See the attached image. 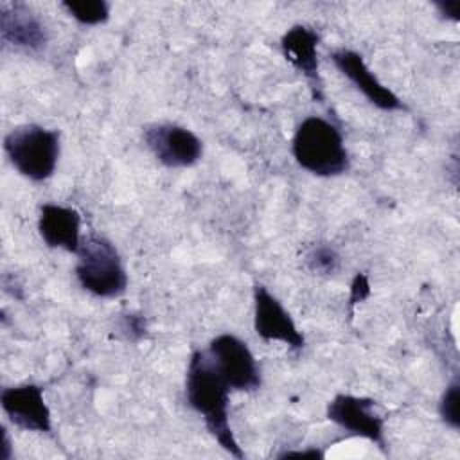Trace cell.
Instances as JSON below:
<instances>
[{"instance_id":"obj_1","label":"cell","mask_w":460,"mask_h":460,"mask_svg":"<svg viewBox=\"0 0 460 460\" xmlns=\"http://www.w3.org/2000/svg\"><path fill=\"white\" fill-rule=\"evenodd\" d=\"M185 395L189 406L201 415L210 435L235 458H244L239 442L228 422L230 386L216 370L208 352L194 350L185 377Z\"/></svg>"},{"instance_id":"obj_2","label":"cell","mask_w":460,"mask_h":460,"mask_svg":"<svg viewBox=\"0 0 460 460\" xmlns=\"http://www.w3.org/2000/svg\"><path fill=\"white\" fill-rule=\"evenodd\" d=\"M291 153L302 169L322 178L345 174L350 167L341 131L332 122L316 115L305 117L298 124Z\"/></svg>"},{"instance_id":"obj_3","label":"cell","mask_w":460,"mask_h":460,"mask_svg":"<svg viewBox=\"0 0 460 460\" xmlns=\"http://www.w3.org/2000/svg\"><path fill=\"white\" fill-rule=\"evenodd\" d=\"M75 277L81 288L93 296L117 298L128 288V273L111 241L102 235H86L77 250Z\"/></svg>"},{"instance_id":"obj_4","label":"cell","mask_w":460,"mask_h":460,"mask_svg":"<svg viewBox=\"0 0 460 460\" xmlns=\"http://www.w3.org/2000/svg\"><path fill=\"white\" fill-rule=\"evenodd\" d=\"M4 151L11 165L32 181L49 180L58 165L59 131L40 124H22L4 137Z\"/></svg>"},{"instance_id":"obj_5","label":"cell","mask_w":460,"mask_h":460,"mask_svg":"<svg viewBox=\"0 0 460 460\" xmlns=\"http://www.w3.org/2000/svg\"><path fill=\"white\" fill-rule=\"evenodd\" d=\"M207 352L230 390L255 392L261 388V368L246 341L225 332L210 341Z\"/></svg>"},{"instance_id":"obj_6","label":"cell","mask_w":460,"mask_h":460,"mask_svg":"<svg viewBox=\"0 0 460 460\" xmlns=\"http://www.w3.org/2000/svg\"><path fill=\"white\" fill-rule=\"evenodd\" d=\"M327 419L354 437H361L386 449L385 420L376 410V401L350 394H338L327 404Z\"/></svg>"},{"instance_id":"obj_7","label":"cell","mask_w":460,"mask_h":460,"mask_svg":"<svg viewBox=\"0 0 460 460\" xmlns=\"http://www.w3.org/2000/svg\"><path fill=\"white\" fill-rule=\"evenodd\" d=\"M144 142L153 156L165 167H192L203 155L201 140L178 124H151L144 129Z\"/></svg>"},{"instance_id":"obj_8","label":"cell","mask_w":460,"mask_h":460,"mask_svg":"<svg viewBox=\"0 0 460 460\" xmlns=\"http://www.w3.org/2000/svg\"><path fill=\"white\" fill-rule=\"evenodd\" d=\"M253 329L266 341H280L293 350H302L305 340L275 295L266 286H253Z\"/></svg>"},{"instance_id":"obj_9","label":"cell","mask_w":460,"mask_h":460,"mask_svg":"<svg viewBox=\"0 0 460 460\" xmlns=\"http://www.w3.org/2000/svg\"><path fill=\"white\" fill-rule=\"evenodd\" d=\"M0 404L9 420L25 429L38 433L52 431L50 410L45 402L43 390L38 385L7 386L0 394Z\"/></svg>"},{"instance_id":"obj_10","label":"cell","mask_w":460,"mask_h":460,"mask_svg":"<svg viewBox=\"0 0 460 460\" xmlns=\"http://www.w3.org/2000/svg\"><path fill=\"white\" fill-rule=\"evenodd\" d=\"M331 59L338 72L345 75L367 97L370 104L383 111L404 110L402 101L376 77V74L368 68L361 54L350 49H336L332 50Z\"/></svg>"},{"instance_id":"obj_11","label":"cell","mask_w":460,"mask_h":460,"mask_svg":"<svg viewBox=\"0 0 460 460\" xmlns=\"http://www.w3.org/2000/svg\"><path fill=\"white\" fill-rule=\"evenodd\" d=\"M0 38L25 50H41L49 41L43 22L22 2L0 5Z\"/></svg>"},{"instance_id":"obj_12","label":"cell","mask_w":460,"mask_h":460,"mask_svg":"<svg viewBox=\"0 0 460 460\" xmlns=\"http://www.w3.org/2000/svg\"><path fill=\"white\" fill-rule=\"evenodd\" d=\"M318 34L305 25H293L280 38V49L286 59L307 79L313 97L323 99L322 79L318 72Z\"/></svg>"},{"instance_id":"obj_13","label":"cell","mask_w":460,"mask_h":460,"mask_svg":"<svg viewBox=\"0 0 460 460\" xmlns=\"http://www.w3.org/2000/svg\"><path fill=\"white\" fill-rule=\"evenodd\" d=\"M38 232L47 246L77 253L81 244V216L75 208L43 203L40 207Z\"/></svg>"},{"instance_id":"obj_14","label":"cell","mask_w":460,"mask_h":460,"mask_svg":"<svg viewBox=\"0 0 460 460\" xmlns=\"http://www.w3.org/2000/svg\"><path fill=\"white\" fill-rule=\"evenodd\" d=\"M61 7L81 25H101L110 18V4L106 0L61 2Z\"/></svg>"},{"instance_id":"obj_15","label":"cell","mask_w":460,"mask_h":460,"mask_svg":"<svg viewBox=\"0 0 460 460\" xmlns=\"http://www.w3.org/2000/svg\"><path fill=\"white\" fill-rule=\"evenodd\" d=\"M438 415L451 429L460 428V383L456 377L447 385L440 397Z\"/></svg>"},{"instance_id":"obj_16","label":"cell","mask_w":460,"mask_h":460,"mask_svg":"<svg viewBox=\"0 0 460 460\" xmlns=\"http://www.w3.org/2000/svg\"><path fill=\"white\" fill-rule=\"evenodd\" d=\"M307 268L313 273L332 275L340 268V255L331 246H314L305 257Z\"/></svg>"},{"instance_id":"obj_17","label":"cell","mask_w":460,"mask_h":460,"mask_svg":"<svg viewBox=\"0 0 460 460\" xmlns=\"http://www.w3.org/2000/svg\"><path fill=\"white\" fill-rule=\"evenodd\" d=\"M120 331H124V334L128 336V340H140L144 334H146V322L142 316H137V314H126L122 318V323H120Z\"/></svg>"},{"instance_id":"obj_18","label":"cell","mask_w":460,"mask_h":460,"mask_svg":"<svg viewBox=\"0 0 460 460\" xmlns=\"http://www.w3.org/2000/svg\"><path fill=\"white\" fill-rule=\"evenodd\" d=\"M352 293H350V304H356V302H361L363 298L368 296L370 293V286H368V280L363 273H358L354 277V282H352Z\"/></svg>"},{"instance_id":"obj_19","label":"cell","mask_w":460,"mask_h":460,"mask_svg":"<svg viewBox=\"0 0 460 460\" xmlns=\"http://www.w3.org/2000/svg\"><path fill=\"white\" fill-rule=\"evenodd\" d=\"M435 7L438 9V14L451 22H458L460 18V2L458 0H446V2H437Z\"/></svg>"},{"instance_id":"obj_20","label":"cell","mask_w":460,"mask_h":460,"mask_svg":"<svg viewBox=\"0 0 460 460\" xmlns=\"http://www.w3.org/2000/svg\"><path fill=\"white\" fill-rule=\"evenodd\" d=\"M291 456H302V458H323V453L320 449H304V451H284L279 455V458H291Z\"/></svg>"},{"instance_id":"obj_21","label":"cell","mask_w":460,"mask_h":460,"mask_svg":"<svg viewBox=\"0 0 460 460\" xmlns=\"http://www.w3.org/2000/svg\"><path fill=\"white\" fill-rule=\"evenodd\" d=\"M2 433H4V451H2V460H7L11 455H9V437H7V431L5 428H2Z\"/></svg>"}]
</instances>
